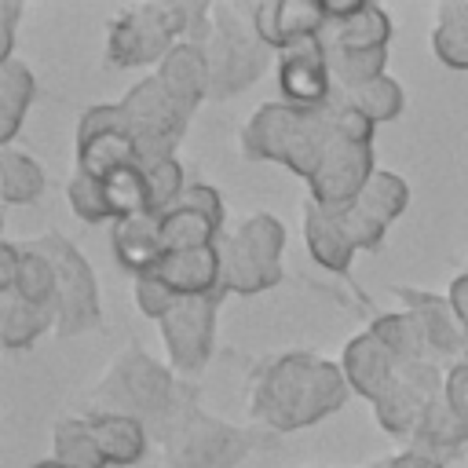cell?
I'll list each match as a JSON object with an SVG mask.
<instances>
[{
    "label": "cell",
    "mask_w": 468,
    "mask_h": 468,
    "mask_svg": "<svg viewBox=\"0 0 468 468\" xmlns=\"http://www.w3.org/2000/svg\"><path fill=\"white\" fill-rule=\"evenodd\" d=\"M351 388L344 380L340 362L322 358L307 347L274 351L260 358L249 373L245 410L256 428L271 435L311 428L336 410H344Z\"/></svg>",
    "instance_id": "1"
},
{
    "label": "cell",
    "mask_w": 468,
    "mask_h": 468,
    "mask_svg": "<svg viewBox=\"0 0 468 468\" xmlns=\"http://www.w3.org/2000/svg\"><path fill=\"white\" fill-rule=\"evenodd\" d=\"M197 391L201 388L194 380H183L168 362L154 358L139 340H128L99 373L95 388L88 391V406L102 413H128L150 428V439L161 442L165 428Z\"/></svg>",
    "instance_id": "2"
},
{
    "label": "cell",
    "mask_w": 468,
    "mask_h": 468,
    "mask_svg": "<svg viewBox=\"0 0 468 468\" xmlns=\"http://www.w3.org/2000/svg\"><path fill=\"white\" fill-rule=\"evenodd\" d=\"M333 139V99L325 106H292L285 99H271L245 117L238 132V150L249 161H274L307 183L318 172Z\"/></svg>",
    "instance_id": "3"
},
{
    "label": "cell",
    "mask_w": 468,
    "mask_h": 468,
    "mask_svg": "<svg viewBox=\"0 0 468 468\" xmlns=\"http://www.w3.org/2000/svg\"><path fill=\"white\" fill-rule=\"evenodd\" d=\"M208 58V99H230L252 88L271 66V48L260 40L252 26V4L208 0V40L201 44Z\"/></svg>",
    "instance_id": "4"
},
{
    "label": "cell",
    "mask_w": 468,
    "mask_h": 468,
    "mask_svg": "<svg viewBox=\"0 0 468 468\" xmlns=\"http://www.w3.org/2000/svg\"><path fill=\"white\" fill-rule=\"evenodd\" d=\"M256 446V431L230 424L201 406V391L186 399L161 435L165 468H238Z\"/></svg>",
    "instance_id": "5"
},
{
    "label": "cell",
    "mask_w": 468,
    "mask_h": 468,
    "mask_svg": "<svg viewBox=\"0 0 468 468\" xmlns=\"http://www.w3.org/2000/svg\"><path fill=\"white\" fill-rule=\"evenodd\" d=\"M190 0L124 4L106 22V62L117 69L157 66L179 40H186Z\"/></svg>",
    "instance_id": "6"
},
{
    "label": "cell",
    "mask_w": 468,
    "mask_h": 468,
    "mask_svg": "<svg viewBox=\"0 0 468 468\" xmlns=\"http://www.w3.org/2000/svg\"><path fill=\"white\" fill-rule=\"evenodd\" d=\"M223 260V292L260 296L282 282V249L285 223L274 212H245L230 230L219 234Z\"/></svg>",
    "instance_id": "7"
},
{
    "label": "cell",
    "mask_w": 468,
    "mask_h": 468,
    "mask_svg": "<svg viewBox=\"0 0 468 468\" xmlns=\"http://www.w3.org/2000/svg\"><path fill=\"white\" fill-rule=\"evenodd\" d=\"M37 252H44L55 267V336L69 340L88 329L102 325V300L99 282L84 252L58 230H48L29 241Z\"/></svg>",
    "instance_id": "8"
},
{
    "label": "cell",
    "mask_w": 468,
    "mask_h": 468,
    "mask_svg": "<svg viewBox=\"0 0 468 468\" xmlns=\"http://www.w3.org/2000/svg\"><path fill=\"white\" fill-rule=\"evenodd\" d=\"M124 121H128V132L135 139V150H139V161L146 157H165V154H176V146L183 143L186 135V124H190V113L179 110V102L161 88V80L154 73L139 77L121 99H117Z\"/></svg>",
    "instance_id": "9"
},
{
    "label": "cell",
    "mask_w": 468,
    "mask_h": 468,
    "mask_svg": "<svg viewBox=\"0 0 468 468\" xmlns=\"http://www.w3.org/2000/svg\"><path fill=\"white\" fill-rule=\"evenodd\" d=\"M227 292L212 296H179V303L157 322L161 344H165V362L183 377L194 380L205 373L216 351V318L219 303Z\"/></svg>",
    "instance_id": "10"
},
{
    "label": "cell",
    "mask_w": 468,
    "mask_h": 468,
    "mask_svg": "<svg viewBox=\"0 0 468 468\" xmlns=\"http://www.w3.org/2000/svg\"><path fill=\"white\" fill-rule=\"evenodd\" d=\"M442 380H446V366L435 358H413V362H399L395 380L369 402L373 406V420L384 435L391 439H410V431L417 428L420 413L442 399Z\"/></svg>",
    "instance_id": "11"
},
{
    "label": "cell",
    "mask_w": 468,
    "mask_h": 468,
    "mask_svg": "<svg viewBox=\"0 0 468 468\" xmlns=\"http://www.w3.org/2000/svg\"><path fill=\"white\" fill-rule=\"evenodd\" d=\"M139 150L117 102H95L80 110L73 132V168L88 176H110L121 165H135Z\"/></svg>",
    "instance_id": "12"
},
{
    "label": "cell",
    "mask_w": 468,
    "mask_h": 468,
    "mask_svg": "<svg viewBox=\"0 0 468 468\" xmlns=\"http://www.w3.org/2000/svg\"><path fill=\"white\" fill-rule=\"evenodd\" d=\"M373 172H377L373 143H358V139H347L336 132L318 172L307 179V194L322 208H344L362 194V186L369 183Z\"/></svg>",
    "instance_id": "13"
},
{
    "label": "cell",
    "mask_w": 468,
    "mask_h": 468,
    "mask_svg": "<svg viewBox=\"0 0 468 468\" xmlns=\"http://www.w3.org/2000/svg\"><path fill=\"white\" fill-rule=\"evenodd\" d=\"M157 219H161V238H165V249L168 252L216 245L219 234L227 230L223 197L208 183H186V190L179 194V201L168 212H161Z\"/></svg>",
    "instance_id": "14"
},
{
    "label": "cell",
    "mask_w": 468,
    "mask_h": 468,
    "mask_svg": "<svg viewBox=\"0 0 468 468\" xmlns=\"http://www.w3.org/2000/svg\"><path fill=\"white\" fill-rule=\"evenodd\" d=\"M274 77H278L282 99L292 106H325L336 95L329 51H325L322 37H307V40H296L285 51H278Z\"/></svg>",
    "instance_id": "15"
},
{
    "label": "cell",
    "mask_w": 468,
    "mask_h": 468,
    "mask_svg": "<svg viewBox=\"0 0 468 468\" xmlns=\"http://www.w3.org/2000/svg\"><path fill=\"white\" fill-rule=\"evenodd\" d=\"M395 296L402 303V311H410L424 333L428 355L442 366L457 362L468 351V333L457 322L446 292H428V289H413V285H395Z\"/></svg>",
    "instance_id": "16"
},
{
    "label": "cell",
    "mask_w": 468,
    "mask_h": 468,
    "mask_svg": "<svg viewBox=\"0 0 468 468\" xmlns=\"http://www.w3.org/2000/svg\"><path fill=\"white\" fill-rule=\"evenodd\" d=\"M252 26L260 40L278 55L296 40L322 37L329 26L322 0H256L252 4Z\"/></svg>",
    "instance_id": "17"
},
{
    "label": "cell",
    "mask_w": 468,
    "mask_h": 468,
    "mask_svg": "<svg viewBox=\"0 0 468 468\" xmlns=\"http://www.w3.org/2000/svg\"><path fill=\"white\" fill-rule=\"evenodd\" d=\"M329 26L322 33L325 48H347V51H373L388 48L391 40V15L380 4L369 0H322Z\"/></svg>",
    "instance_id": "18"
},
{
    "label": "cell",
    "mask_w": 468,
    "mask_h": 468,
    "mask_svg": "<svg viewBox=\"0 0 468 468\" xmlns=\"http://www.w3.org/2000/svg\"><path fill=\"white\" fill-rule=\"evenodd\" d=\"M336 362H340V369H344L347 388H351L355 395H362L366 402H373V399L395 380V369H399V358H395L369 329L347 336Z\"/></svg>",
    "instance_id": "19"
},
{
    "label": "cell",
    "mask_w": 468,
    "mask_h": 468,
    "mask_svg": "<svg viewBox=\"0 0 468 468\" xmlns=\"http://www.w3.org/2000/svg\"><path fill=\"white\" fill-rule=\"evenodd\" d=\"M157 80H161V88L179 102V110L183 113H197V106L212 95V80H208V58H205V51L197 48V44H190V40H179L154 69H150Z\"/></svg>",
    "instance_id": "20"
},
{
    "label": "cell",
    "mask_w": 468,
    "mask_h": 468,
    "mask_svg": "<svg viewBox=\"0 0 468 468\" xmlns=\"http://www.w3.org/2000/svg\"><path fill=\"white\" fill-rule=\"evenodd\" d=\"M110 252L113 260L132 274H150L157 271V263L165 260V238H161V219L154 212H139V216H124L110 223Z\"/></svg>",
    "instance_id": "21"
},
{
    "label": "cell",
    "mask_w": 468,
    "mask_h": 468,
    "mask_svg": "<svg viewBox=\"0 0 468 468\" xmlns=\"http://www.w3.org/2000/svg\"><path fill=\"white\" fill-rule=\"evenodd\" d=\"M154 274H157L172 292H179V296H212V292H223V260H219V245L165 252V260L157 263Z\"/></svg>",
    "instance_id": "22"
},
{
    "label": "cell",
    "mask_w": 468,
    "mask_h": 468,
    "mask_svg": "<svg viewBox=\"0 0 468 468\" xmlns=\"http://www.w3.org/2000/svg\"><path fill=\"white\" fill-rule=\"evenodd\" d=\"M300 234H303V245H307L311 260H314L322 271H333V274L351 271L358 249H355L351 238L344 234L336 208H322V205H314V201L307 197V205H303V212H300Z\"/></svg>",
    "instance_id": "23"
},
{
    "label": "cell",
    "mask_w": 468,
    "mask_h": 468,
    "mask_svg": "<svg viewBox=\"0 0 468 468\" xmlns=\"http://www.w3.org/2000/svg\"><path fill=\"white\" fill-rule=\"evenodd\" d=\"M95 439H99V450L106 457L110 468H132L146 457V446H150V428L128 413H102V410H88L84 413Z\"/></svg>",
    "instance_id": "24"
},
{
    "label": "cell",
    "mask_w": 468,
    "mask_h": 468,
    "mask_svg": "<svg viewBox=\"0 0 468 468\" xmlns=\"http://www.w3.org/2000/svg\"><path fill=\"white\" fill-rule=\"evenodd\" d=\"M406 446L446 464V461H453V457H461V453L468 450V424H464L442 399H435V402L420 413V420H417V428L410 431Z\"/></svg>",
    "instance_id": "25"
},
{
    "label": "cell",
    "mask_w": 468,
    "mask_h": 468,
    "mask_svg": "<svg viewBox=\"0 0 468 468\" xmlns=\"http://www.w3.org/2000/svg\"><path fill=\"white\" fill-rule=\"evenodd\" d=\"M37 99V73L22 58L0 62V146H15V135Z\"/></svg>",
    "instance_id": "26"
},
{
    "label": "cell",
    "mask_w": 468,
    "mask_h": 468,
    "mask_svg": "<svg viewBox=\"0 0 468 468\" xmlns=\"http://www.w3.org/2000/svg\"><path fill=\"white\" fill-rule=\"evenodd\" d=\"M428 48L439 66L446 69H468V7L464 0H442L431 11Z\"/></svg>",
    "instance_id": "27"
},
{
    "label": "cell",
    "mask_w": 468,
    "mask_h": 468,
    "mask_svg": "<svg viewBox=\"0 0 468 468\" xmlns=\"http://www.w3.org/2000/svg\"><path fill=\"white\" fill-rule=\"evenodd\" d=\"M44 333H55V314L48 307H37L18 292L0 296V344L7 351L33 347Z\"/></svg>",
    "instance_id": "28"
},
{
    "label": "cell",
    "mask_w": 468,
    "mask_h": 468,
    "mask_svg": "<svg viewBox=\"0 0 468 468\" xmlns=\"http://www.w3.org/2000/svg\"><path fill=\"white\" fill-rule=\"evenodd\" d=\"M48 186V176H44V165L18 150V146H0V197L4 205H29L44 194Z\"/></svg>",
    "instance_id": "29"
},
{
    "label": "cell",
    "mask_w": 468,
    "mask_h": 468,
    "mask_svg": "<svg viewBox=\"0 0 468 468\" xmlns=\"http://www.w3.org/2000/svg\"><path fill=\"white\" fill-rule=\"evenodd\" d=\"M51 457L62 468H110L88 417H62L51 428Z\"/></svg>",
    "instance_id": "30"
},
{
    "label": "cell",
    "mask_w": 468,
    "mask_h": 468,
    "mask_svg": "<svg viewBox=\"0 0 468 468\" xmlns=\"http://www.w3.org/2000/svg\"><path fill=\"white\" fill-rule=\"evenodd\" d=\"M399 362H413V358H431L428 355V344H424V333L417 325V318L410 311H380L369 325H366Z\"/></svg>",
    "instance_id": "31"
},
{
    "label": "cell",
    "mask_w": 468,
    "mask_h": 468,
    "mask_svg": "<svg viewBox=\"0 0 468 468\" xmlns=\"http://www.w3.org/2000/svg\"><path fill=\"white\" fill-rule=\"evenodd\" d=\"M355 205H362L369 216H377L384 227H391L410 208V183L391 168H377L369 176V183L362 186V194L355 197Z\"/></svg>",
    "instance_id": "32"
},
{
    "label": "cell",
    "mask_w": 468,
    "mask_h": 468,
    "mask_svg": "<svg viewBox=\"0 0 468 468\" xmlns=\"http://www.w3.org/2000/svg\"><path fill=\"white\" fill-rule=\"evenodd\" d=\"M340 95H344L355 110H362L373 124L399 121L402 110H406V91H402V84H399L391 73H384V77H377V80H369V84H362V88L340 91Z\"/></svg>",
    "instance_id": "33"
},
{
    "label": "cell",
    "mask_w": 468,
    "mask_h": 468,
    "mask_svg": "<svg viewBox=\"0 0 468 468\" xmlns=\"http://www.w3.org/2000/svg\"><path fill=\"white\" fill-rule=\"evenodd\" d=\"M329 51V69H333V84L336 91H351L362 88L377 77L388 73V48H373V51H347V48H325Z\"/></svg>",
    "instance_id": "34"
},
{
    "label": "cell",
    "mask_w": 468,
    "mask_h": 468,
    "mask_svg": "<svg viewBox=\"0 0 468 468\" xmlns=\"http://www.w3.org/2000/svg\"><path fill=\"white\" fill-rule=\"evenodd\" d=\"M102 190H106V205H110V216L113 219L150 212V190H146V179H143L139 161L135 165H121L110 176H102Z\"/></svg>",
    "instance_id": "35"
},
{
    "label": "cell",
    "mask_w": 468,
    "mask_h": 468,
    "mask_svg": "<svg viewBox=\"0 0 468 468\" xmlns=\"http://www.w3.org/2000/svg\"><path fill=\"white\" fill-rule=\"evenodd\" d=\"M139 168H143V179H146V190H150V212L154 216L168 212L179 201V194L186 190V172H183L179 157L176 154L146 157V161H139Z\"/></svg>",
    "instance_id": "36"
},
{
    "label": "cell",
    "mask_w": 468,
    "mask_h": 468,
    "mask_svg": "<svg viewBox=\"0 0 468 468\" xmlns=\"http://www.w3.org/2000/svg\"><path fill=\"white\" fill-rule=\"evenodd\" d=\"M15 292L37 307H48L55 314V267L44 252H37L29 241L22 245V271H18V285Z\"/></svg>",
    "instance_id": "37"
},
{
    "label": "cell",
    "mask_w": 468,
    "mask_h": 468,
    "mask_svg": "<svg viewBox=\"0 0 468 468\" xmlns=\"http://www.w3.org/2000/svg\"><path fill=\"white\" fill-rule=\"evenodd\" d=\"M66 205L69 212L80 219V223H113L110 216V205H106V190H102V179L99 176H88V172H77L66 179Z\"/></svg>",
    "instance_id": "38"
},
{
    "label": "cell",
    "mask_w": 468,
    "mask_h": 468,
    "mask_svg": "<svg viewBox=\"0 0 468 468\" xmlns=\"http://www.w3.org/2000/svg\"><path fill=\"white\" fill-rule=\"evenodd\" d=\"M336 216H340V227H344V234L351 238V245L358 249V252H377L380 245H384V238H388V227L377 219V216H369L362 205H344V208H336Z\"/></svg>",
    "instance_id": "39"
},
{
    "label": "cell",
    "mask_w": 468,
    "mask_h": 468,
    "mask_svg": "<svg viewBox=\"0 0 468 468\" xmlns=\"http://www.w3.org/2000/svg\"><path fill=\"white\" fill-rule=\"evenodd\" d=\"M132 303H135V311H139L143 318L161 322V318L179 303V292H172V289L150 271V274L132 278Z\"/></svg>",
    "instance_id": "40"
},
{
    "label": "cell",
    "mask_w": 468,
    "mask_h": 468,
    "mask_svg": "<svg viewBox=\"0 0 468 468\" xmlns=\"http://www.w3.org/2000/svg\"><path fill=\"white\" fill-rule=\"evenodd\" d=\"M442 402L468 424V362L457 358L446 366V380H442Z\"/></svg>",
    "instance_id": "41"
},
{
    "label": "cell",
    "mask_w": 468,
    "mask_h": 468,
    "mask_svg": "<svg viewBox=\"0 0 468 468\" xmlns=\"http://www.w3.org/2000/svg\"><path fill=\"white\" fill-rule=\"evenodd\" d=\"M22 11L26 7L18 0H0V62L15 58V33H18Z\"/></svg>",
    "instance_id": "42"
},
{
    "label": "cell",
    "mask_w": 468,
    "mask_h": 468,
    "mask_svg": "<svg viewBox=\"0 0 468 468\" xmlns=\"http://www.w3.org/2000/svg\"><path fill=\"white\" fill-rule=\"evenodd\" d=\"M362 468H446V464H442V461H435V457H428V453H417V450L402 446V450H395V453L373 457V461H369V464H362Z\"/></svg>",
    "instance_id": "43"
},
{
    "label": "cell",
    "mask_w": 468,
    "mask_h": 468,
    "mask_svg": "<svg viewBox=\"0 0 468 468\" xmlns=\"http://www.w3.org/2000/svg\"><path fill=\"white\" fill-rule=\"evenodd\" d=\"M22 271V245L18 241H0V296L15 292Z\"/></svg>",
    "instance_id": "44"
},
{
    "label": "cell",
    "mask_w": 468,
    "mask_h": 468,
    "mask_svg": "<svg viewBox=\"0 0 468 468\" xmlns=\"http://www.w3.org/2000/svg\"><path fill=\"white\" fill-rule=\"evenodd\" d=\"M446 300H450V307H453L457 322H461V325H464V333H468V267H464L461 274H453V278H450V285H446Z\"/></svg>",
    "instance_id": "45"
},
{
    "label": "cell",
    "mask_w": 468,
    "mask_h": 468,
    "mask_svg": "<svg viewBox=\"0 0 468 468\" xmlns=\"http://www.w3.org/2000/svg\"><path fill=\"white\" fill-rule=\"evenodd\" d=\"M29 468H62L55 457H48V461H37V464H29Z\"/></svg>",
    "instance_id": "46"
},
{
    "label": "cell",
    "mask_w": 468,
    "mask_h": 468,
    "mask_svg": "<svg viewBox=\"0 0 468 468\" xmlns=\"http://www.w3.org/2000/svg\"><path fill=\"white\" fill-rule=\"evenodd\" d=\"M303 468H329V464H303Z\"/></svg>",
    "instance_id": "47"
},
{
    "label": "cell",
    "mask_w": 468,
    "mask_h": 468,
    "mask_svg": "<svg viewBox=\"0 0 468 468\" xmlns=\"http://www.w3.org/2000/svg\"><path fill=\"white\" fill-rule=\"evenodd\" d=\"M464 7H468V0H464Z\"/></svg>",
    "instance_id": "48"
}]
</instances>
